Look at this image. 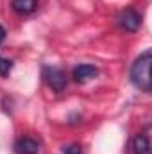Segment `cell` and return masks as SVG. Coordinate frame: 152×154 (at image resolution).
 Instances as JSON below:
<instances>
[{"label": "cell", "mask_w": 152, "mask_h": 154, "mask_svg": "<svg viewBox=\"0 0 152 154\" xmlns=\"http://www.w3.org/2000/svg\"><path fill=\"white\" fill-rule=\"evenodd\" d=\"M11 68H13V63H11L9 59H5V57H2V56H0V75H2V77L9 75Z\"/></svg>", "instance_id": "obj_8"}, {"label": "cell", "mask_w": 152, "mask_h": 154, "mask_svg": "<svg viewBox=\"0 0 152 154\" xmlns=\"http://www.w3.org/2000/svg\"><path fill=\"white\" fill-rule=\"evenodd\" d=\"M14 154H38L39 143L31 136H22L14 142Z\"/></svg>", "instance_id": "obj_4"}, {"label": "cell", "mask_w": 152, "mask_h": 154, "mask_svg": "<svg viewBox=\"0 0 152 154\" xmlns=\"http://www.w3.org/2000/svg\"><path fill=\"white\" fill-rule=\"evenodd\" d=\"M97 74H99V70H97L93 65H77L75 68L72 70L74 81H75V82H81V84L91 81L93 77H97Z\"/></svg>", "instance_id": "obj_5"}, {"label": "cell", "mask_w": 152, "mask_h": 154, "mask_svg": "<svg viewBox=\"0 0 152 154\" xmlns=\"http://www.w3.org/2000/svg\"><path fill=\"white\" fill-rule=\"evenodd\" d=\"M4 39H5V29H4V27L0 25V43H2Z\"/></svg>", "instance_id": "obj_10"}, {"label": "cell", "mask_w": 152, "mask_h": 154, "mask_svg": "<svg viewBox=\"0 0 152 154\" xmlns=\"http://www.w3.org/2000/svg\"><path fill=\"white\" fill-rule=\"evenodd\" d=\"M118 25L122 29H125L127 32H136L141 27V14L138 11H134L132 7H127L120 13L118 16Z\"/></svg>", "instance_id": "obj_2"}, {"label": "cell", "mask_w": 152, "mask_h": 154, "mask_svg": "<svg viewBox=\"0 0 152 154\" xmlns=\"http://www.w3.org/2000/svg\"><path fill=\"white\" fill-rule=\"evenodd\" d=\"M132 151H134V154H150V140H149V134H145V133L136 134L134 140H132Z\"/></svg>", "instance_id": "obj_7"}, {"label": "cell", "mask_w": 152, "mask_h": 154, "mask_svg": "<svg viewBox=\"0 0 152 154\" xmlns=\"http://www.w3.org/2000/svg\"><path fill=\"white\" fill-rule=\"evenodd\" d=\"M63 154H84V152H82L81 145H77V143H70V145H66V147L63 149Z\"/></svg>", "instance_id": "obj_9"}, {"label": "cell", "mask_w": 152, "mask_h": 154, "mask_svg": "<svg viewBox=\"0 0 152 154\" xmlns=\"http://www.w3.org/2000/svg\"><path fill=\"white\" fill-rule=\"evenodd\" d=\"M11 7L18 14H31L38 9V0H11Z\"/></svg>", "instance_id": "obj_6"}, {"label": "cell", "mask_w": 152, "mask_h": 154, "mask_svg": "<svg viewBox=\"0 0 152 154\" xmlns=\"http://www.w3.org/2000/svg\"><path fill=\"white\" fill-rule=\"evenodd\" d=\"M43 77L54 91H63L65 86H66V74L57 66H45L43 68Z\"/></svg>", "instance_id": "obj_3"}, {"label": "cell", "mask_w": 152, "mask_h": 154, "mask_svg": "<svg viewBox=\"0 0 152 154\" xmlns=\"http://www.w3.org/2000/svg\"><path fill=\"white\" fill-rule=\"evenodd\" d=\"M150 63H152V52L147 48L145 52H141L136 57V61L131 66V82L138 90H141L145 93H149L152 88L150 86Z\"/></svg>", "instance_id": "obj_1"}]
</instances>
